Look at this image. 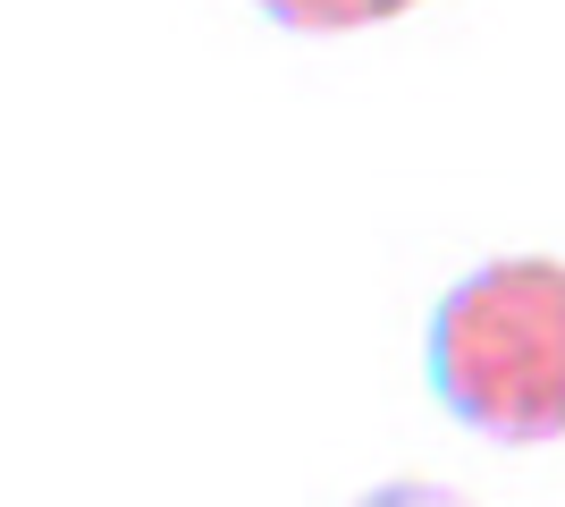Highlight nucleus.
Instances as JSON below:
<instances>
[{
	"mask_svg": "<svg viewBox=\"0 0 565 507\" xmlns=\"http://www.w3.org/2000/svg\"><path fill=\"white\" fill-rule=\"evenodd\" d=\"M430 389L465 432L498 440V448L565 440V263L557 254H498L439 296Z\"/></svg>",
	"mask_w": 565,
	"mask_h": 507,
	"instance_id": "nucleus-1",
	"label": "nucleus"
},
{
	"mask_svg": "<svg viewBox=\"0 0 565 507\" xmlns=\"http://www.w3.org/2000/svg\"><path fill=\"white\" fill-rule=\"evenodd\" d=\"M254 9L287 34H363V25L405 18L414 0H254Z\"/></svg>",
	"mask_w": 565,
	"mask_h": 507,
	"instance_id": "nucleus-2",
	"label": "nucleus"
},
{
	"mask_svg": "<svg viewBox=\"0 0 565 507\" xmlns=\"http://www.w3.org/2000/svg\"><path fill=\"white\" fill-rule=\"evenodd\" d=\"M354 507H481V499H465V490H448V483H423V474H397V483L363 490Z\"/></svg>",
	"mask_w": 565,
	"mask_h": 507,
	"instance_id": "nucleus-3",
	"label": "nucleus"
}]
</instances>
